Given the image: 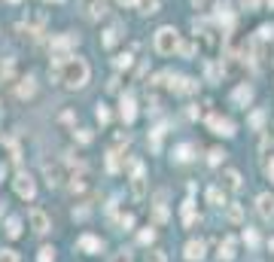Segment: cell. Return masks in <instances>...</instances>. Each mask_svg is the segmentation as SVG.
<instances>
[{"label":"cell","mask_w":274,"mask_h":262,"mask_svg":"<svg viewBox=\"0 0 274 262\" xmlns=\"http://www.w3.org/2000/svg\"><path fill=\"white\" fill-rule=\"evenodd\" d=\"M268 247H271V250H274V238H271V244H268Z\"/></svg>","instance_id":"42"},{"label":"cell","mask_w":274,"mask_h":262,"mask_svg":"<svg viewBox=\"0 0 274 262\" xmlns=\"http://www.w3.org/2000/svg\"><path fill=\"white\" fill-rule=\"evenodd\" d=\"M137 7H140V13H143V16L159 13V4H155V0H137Z\"/></svg>","instance_id":"21"},{"label":"cell","mask_w":274,"mask_h":262,"mask_svg":"<svg viewBox=\"0 0 274 262\" xmlns=\"http://www.w3.org/2000/svg\"><path fill=\"white\" fill-rule=\"evenodd\" d=\"M177 92H180V95H192V92H198V83L189 80V77H183V80H180V86H177Z\"/></svg>","instance_id":"18"},{"label":"cell","mask_w":274,"mask_h":262,"mask_svg":"<svg viewBox=\"0 0 274 262\" xmlns=\"http://www.w3.org/2000/svg\"><path fill=\"white\" fill-rule=\"evenodd\" d=\"M222 186H225V189H231V192H238L241 186H244V180H241V174L234 171V168H228V171H222Z\"/></svg>","instance_id":"8"},{"label":"cell","mask_w":274,"mask_h":262,"mask_svg":"<svg viewBox=\"0 0 274 262\" xmlns=\"http://www.w3.org/2000/svg\"><path fill=\"white\" fill-rule=\"evenodd\" d=\"M86 16H89V19H101V16H107L104 0H86Z\"/></svg>","instance_id":"13"},{"label":"cell","mask_w":274,"mask_h":262,"mask_svg":"<svg viewBox=\"0 0 274 262\" xmlns=\"http://www.w3.org/2000/svg\"><path fill=\"white\" fill-rule=\"evenodd\" d=\"M131 64V55H119V58H116V67H128Z\"/></svg>","instance_id":"34"},{"label":"cell","mask_w":274,"mask_h":262,"mask_svg":"<svg viewBox=\"0 0 274 262\" xmlns=\"http://www.w3.org/2000/svg\"><path fill=\"white\" fill-rule=\"evenodd\" d=\"M146 262H165V253H162V250H152V253L146 256Z\"/></svg>","instance_id":"31"},{"label":"cell","mask_w":274,"mask_h":262,"mask_svg":"<svg viewBox=\"0 0 274 262\" xmlns=\"http://www.w3.org/2000/svg\"><path fill=\"white\" fill-rule=\"evenodd\" d=\"M13 4H19V0H13Z\"/></svg>","instance_id":"43"},{"label":"cell","mask_w":274,"mask_h":262,"mask_svg":"<svg viewBox=\"0 0 274 262\" xmlns=\"http://www.w3.org/2000/svg\"><path fill=\"white\" fill-rule=\"evenodd\" d=\"M207 122H210V128H213L216 134H222V137H231V134H234V125H231L228 119H219V116H210Z\"/></svg>","instance_id":"9"},{"label":"cell","mask_w":274,"mask_h":262,"mask_svg":"<svg viewBox=\"0 0 274 262\" xmlns=\"http://www.w3.org/2000/svg\"><path fill=\"white\" fill-rule=\"evenodd\" d=\"M98 122H101V125H107V122H110V110H107L104 104L98 107Z\"/></svg>","instance_id":"27"},{"label":"cell","mask_w":274,"mask_h":262,"mask_svg":"<svg viewBox=\"0 0 274 262\" xmlns=\"http://www.w3.org/2000/svg\"><path fill=\"white\" fill-rule=\"evenodd\" d=\"M37 262H55V250L52 247H43L40 256H37Z\"/></svg>","instance_id":"24"},{"label":"cell","mask_w":274,"mask_h":262,"mask_svg":"<svg viewBox=\"0 0 274 262\" xmlns=\"http://www.w3.org/2000/svg\"><path fill=\"white\" fill-rule=\"evenodd\" d=\"M49 77H52L55 83H61L64 89H83V86L89 83V77H92V70H89V61H86V58L70 55L67 61H52Z\"/></svg>","instance_id":"1"},{"label":"cell","mask_w":274,"mask_h":262,"mask_svg":"<svg viewBox=\"0 0 274 262\" xmlns=\"http://www.w3.org/2000/svg\"><path fill=\"white\" fill-rule=\"evenodd\" d=\"M222 156H225L222 149H210V165H219V162H222Z\"/></svg>","instance_id":"30"},{"label":"cell","mask_w":274,"mask_h":262,"mask_svg":"<svg viewBox=\"0 0 274 262\" xmlns=\"http://www.w3.org/2000/svg\"><path fill=\"white\" fill-rule=\"evenodd\" d=\"M241 4H244L247 10H256V7H259V0H241Z\"/></svg>","instance_id":"36"},{"label":"cell","mask_w":274,"mask_h":262,"mask_svg":"<svg viewBox=\"0 0 274 262\" xmlns=\"http://www.w3.org/2000/svg\"><path fill=\"white\" fill-rule=\"evenodd\" d=\"M177 46H180V34H177V28L165 25V28L155 31V52H159V55H174Z\"/></svg>","instance_id":"2"},{"label":"cell","mask_w":274,"mask_h":262,"mask_svg":"<svg viewBox=\"0 0 274 262\" xmlns=\"http://www.w3.org/2000/svg\"><path fill=\"white\" fill-rule=\"evenodd\" d=\"M256 210H259L265 219H274V195H271V192H262V195L256 198Z\"/></svg>","instance_id":"7"},{"label":"cell","mask_w":274,"mask_h":262,"mask_svg":"<svg viewBox=\"0 0 274 262\" xmlns=\"http://www.w3.org/2000/svg\"><path fill=\"white\" fill-rule=\"evenodd\" d=\"M265 174H268V177H271V180H274V159H271V162H268V165H265Z\"/></svg>","instance_id":"37"},{"label":"cell","mask_w":274,"mask_h":262,"mask_svg":"<svg viewBox=\"0 0 274 262\" xmlns=\"http://www.w3.org/2000/svg\"><path fill=\"white\" fill-rule=\"evenodd\" d=\"M207 201H210V204H216V207H222V204H225L222 189H216V186H213V189H207Z\"/></svg>","instance_id":"19"},{"label":"cell","mask_w":274,"mask_h":262,"mask_svg":"<svg viewBox=\"0 0 274 262\" xmlns=\"http://www.w3.org/2000/svg\"><path fill=\"white\" fill-rule=\"evenodd\" d=\"M7 235H10V238H19V235H22V219L10 216V222H7Z\"/></svg>","instance_id":"20"},{"label":"cell","mask_w":274,"mask_h":262,"mask_svg":"<svg viewBox=\"0 0 274 262\" xmlns=\"http://www.w3.org/2000/svg\"><path fill=\"white\" fill-rule=\"evenodd\" d=\"M28 222H31V229H34V232H40V235L49 232V216H46L40 207H34V210L28 213Z\"/></svg>","instance_id":"6"},{"label":"cell","mask_w":274,"mask_h":262,"mask_svg":"<svg viewBox=\"0 0 274 262\" xmlns=\"http://www.w3.org/2000/svg\"><path fill=\"white\" fill-rule=\"evenodd\" d=\"M259 37H262V40H274V25H262L259 28Z\"/></svg>","instance_id":"26"},{"label":"cell","mask_w":274,"mask_h":262,"mask_svg":"<svg viewBox=\"0 0 274 262\" xmlns=\"http://www.w3.org/2000/svg\"><path fill=\"white\" fill-rule=\"evenodd\" d=\"M186 259L189 262H201L204 259V241H189L186 244Z\"/></svg>","instance_id":"10"},{"label":"cell","mask_w":274,"mask_h":262,"mask_svg":"<svg viewBox=\"0 0 274 262\" xmlns=\"http://www.w3.org/2000/svg\"><path fill=\"white\" fill-rule=\"evenodd\" d=\"M231 101L241 104V107H247V104L253 101V89H250V86H238V89H234V95H231Z\"/></svg>","instance_id":"14"},{"label":"cell","mask_w":274,"mask_h":262,"mask_svg":"<svg viewBox=\"0 0 274 262\" xmlns=\"http://www.w3.org/2000/svg\"><path fill=\"white\" fill-rule=\"evenodd\" d=\"M189 153H192V143H183V146H177V162H189V159H192Z\"/></svg>","instance_id":"23"},{"label":"cell","mask_w":274,"mask_h":262,"mask_svg":"<svg viewBox=\"0 0 274 262\" xmlns=\"http://www.w3.org/2000/svg\"><path fill=\"white\" fill-rule=\"evenodd\" d=\"M7 177V165H0V180H4Z\"/></svg>","instance_id":"40"},{"label":"cell","mask_w":274,"mask_h":262,"mask_svg":"<svg viewBox=\"0 0 274 262\" xmlns=\"http://www.w3.org/2000/svg\"><path fill=\"white\" fill-rule=\"evenodd\" d=\"M119 107H122V110H119L122 119H125V122H134V116H137V110H134V98H131V95H125Z\"/></svg>","instance_id":"12"},{"label":"cell","mask_w":274,"mask_h":262,"mask_svg":"<svg viewBox=\"0 0 274 262\" xmlns=\"http://www.w3.org/2000/svg\"><path fill=\"white\" fill-rule=\"evenodd\" d=\"M113 262H128V253H116V256H113Z\"/></svg>","instance_id":"38"},{"label":"cell","mask_w":274,"mask_h":262,"mask_svg":"<svg viewBox=\"0 0 274 262\" xmlns=\"http://www.w3.org/2000/svg\"><path fill=\"white\" fill-rule=\"evenodd\" d=\"M177 49H180L186 58H192V55H195V43H183V46H177Z\"/></svg>","instance_id":"29"},{"label":"cell","mask_w":274,"mask_h":262,"mask_svg":"<svg viewBox=\"0 0 274 262\" xmlns=\"http://www.w3.org/2000/svg\"><path fill=\"white\" fill-rule=\"evenodd\" d=\"M219 73H222V70H219V64H216V61H210V64H207V80H219Z\"/></svg>","instance_id":"25"},{"label":"cell","mask_w":274,"mask_h":262,"mask_svg":"<svg viewBox=\"0 0 274 262\" xmlns=\"http://www.w3.org/2000/svg\"><path fill=\"white\" fill-rule=\"evenodd\" d=\"M43 171H46V183H49V186H61L64 180H70V177L64 174V165H61V162H46Z\"/></svg>","instance_id":"4"},{"label":"cell","mask_w":274,"mask_h":262,"mask_svg":"<svg viewBox=\"0 0 274 262\" xmlns=\"http://www.w3.org/2000/svg\"><path fill=\"white\" fill-rule=\"evenodd\" d=\"M131 4H137V0H119V7H131Z\"/></svg>","instance_id":"39"},{"label":"cell","mask_w":274,"mask_h":262,"mask_svg":"<svg viewBox=\"0 0 274 262\" xmlns=\"http://www.w3.org/2000/svg\"><path fill=\"white\" fill-rule=\"evenodd\" d=\"M0 262H19L16 250H0Z\"/></svg>","instance_id":"28"},{"label":"cell","mask_w":274,"mask_h":262,"mask_svg":"<svg viewBox=\"0 0 274 262\" xmlns=\"http://www.w3.org/2000/svg\"><path fill=\"white\" fill-rule=\"evenodd\" d=\"M119 226H122V229H131V226H134V216H131V213H125V216L119 219Z\"/></svg>","instance_id":"32"},{"label":"cell","mask_w":274,"mask_h":262,"mask_svg":"<svg viewBox=\"0 0 274 262\" xmlns=\"http://www.w3.org/2000/svg\"><path fill=\"white\" fill-rule=\"evenodd\" d=\"M131 171H134V177H131V195H134V198H143V195H146V177H143L140 162H134Z\"/></svg>","instance_id":"5"},{"label":"cell","mask_w":274,"mask_h":262,"mask_svg":"<svg viewBox=\"0 0 274 262\" xmlns=\"http://www.w3.org/2000/svg\"><path fill=\"white\" fill-rule=\"evenodd\" d=\"M219 259H222V262H231V259H234V238H225V241L219 244Z\"/></svg>","instance_id":"15"},{"label":"cell","mask_w":274,"mask_h":262,"mask_svg":"<svg viewBox=\"0 0 274 262\" xmlns=\"http://www.w3.org/2000/svg\"><path fill=\"white\" fill-rule=\"evenodd\" d=\"M13 186H16V195L25 198V201H31V198L37 195V183H34L31 174H19V177L13 180Z\"/></svg>","instance_id":"3"},{"label":"cell","mask_w":274,"mask_h":262,"mask_svg":"<svg viewBox=\"0 0 274 262\" xmlns=\"http://www.w3.org/2000/svg\"><path fill=\"white\" fill-rule=\"evenodd\" d=\"M55 4H61V0H55Z\"/></svg>","instance_id":"44"},{"label":"cell","mask_w":274,"mask_h":262,"mask_svg":"<svg viewBox=\"0 0 274 262\" xmlns=\"http://www.w3.org/2000/svg\"><path fill=\"white\" fill-rule=\"evenodd\" d=\"M116 43H119V25H113V28H107V31H104V46H107V49H113Z\"/></svg>","instance_id":"17"},{"label":"cell","mask_w":274,"mask_h":262,"mask_svg":"<svg viewBox=\"0 0 274 262\" xmlns=\"http://www.w3.org/2000/svg\"><path fill=\"white\" fill-rule=\"evenodd\" d=\"M22 86H19V98H34V92H37V86H34V77H25V80H19Z\"/></svg>","instance_id":"16"},{"label":"cell","mask_w":274,"mask_h":262,"mask_svg":"<svg viewBox=\"0 0 274 262\" xmlns=\"http://www.w3.org/2000/svg\"><path fill=\"white\" fill-rule=\"evenodd\" d=\"M152 238H155V232H152V229H146V232H140V241H143V244H149Z\"/></svg>","instance_id":"35"},{"label":"cell","mask_w":274,"mask_h":262,"mask_svg":"<svg viewBox=\"0 0 274 262\" xmlns=\"http://www.w3.org/2000/svg\"><path fill=\"white\" fill-rule=\"evenodd\" d=\"M192 4H195V7H198V4H204V0H192Z\"/></svg>","instance_id":"41"},{"label":"cell","mask_w":274,"mask_h":262,"mask_svg":"<svg viewBox=\"0 0 274 262\" xmlns=\"http://www.w3.org/2000/svg\"><path fill=\"white\" fill-rule=\"evenodd\" d=\"M244 241H247V244H259V235L250 229V232H244Z\"/></svg>","instance_id":"33"},{"label":"cell","mask_w":274,"mask_h":262,"mask_svg":"<svg viewBox=\"0 0 274 262\" xmlns=\"http://www.w3.org/2000/svg\"><path fill=\"white\" fill-rule=\"evenodd\" d=\"M101 247H104V244H101V238H95V235H83V238H80V250H83V253H101Z\"/></svg>","instance_id":"11"},{"label":"cell","mask_w":274,"mask_h":262,"mask_svg":"<svg viewBox=\"0 0 274 262\" xmlns=\"http://www.w3.org/2000/svg\"><path fill=\"white\" fill-rule=\"evenodd\" d=\"M228 219L231 222H241L244 219V207L241 204H228Z\"/></svg>","instance_id":"22"}]
</instances>
